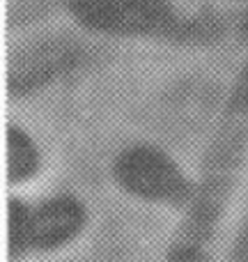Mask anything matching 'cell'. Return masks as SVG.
Here are the masks:
<instances>
[{
  "instance_id": "1",
  "label": "cell",
  "mask_w": 248,
  "mask_h": 262,
  "mask_svg": "<svg viewBox=\"0 0 248 262\" xmlns=\"http://www.w3.org/2000/svg\"><path fill=\"white\" fill-rule=\"evenodd\" d=\"M76 14L85 26L108 32L166 30L172 16L159 0H78Z\"/></svg>"
},
{
  "instance_id": "2",
  "label": "cell",
  "mask_w": 248,
  "mask_h": 262,
  "mask_svg": "<svg viewBox=\"0 0 248 262\" xmlns=\"http://www.w3.org/2000/svg\"><path fill=\"white\" fill-rule=\"evenodd\" d=\"M78 226V209L72 203H51L28 216L21 207H14V244L32 239L39 246H53L62 242Z\"/></svg>"
},
{
  "instance_id": "3",
  "label": "cell",
  "mask_w": 248,
  "mask_h": 262,
  "mask_svg": "<svg viewBox=\"0 0 248 262\" xmlns=\"http://www.w3.org/2000/svg\"><path fill=\"white\" fill-rule=\"evenodd\" d=\"M122 177L131 189L145 195L170 198L182 191V177L177 175V170L163 157L149 149L131 152L124 159Z\"/></svg>"
},
{
  "instance_id": "4",
  "label": "cell",
  "mask_w": 248,
  "mask_h": 262,
  "mask_svg": "<svg viewBox=\"0 0 248 262\" xmlns=\"http://www.w3.org/2000/svg\"><path fill=\"white\" fill-rule=\"evenodd\" d=\"M72 60V49L69 46H44L35 53V60L23 58L18 60V64L14 67V78H16V85H37L39 81L53 76L55 72L67 67V62ZM14 85V88H16Z\"/></svg>"
},
{
  "instance_id": "5",
  "label": "cell",
  "mask_w": 248,
  "mask_h": 262,
  "mask_svg": "<svg viewBox=\"0 0 248 262\" xmlns=\"http://www.w3.org/2000/svg\"><path fill=\"white\" fill-rule=\"evenodd\" d=\"M35 168V149L30 140L21 131H9V175L12 180H21Z\"/></svg>"
}]
</instances>
